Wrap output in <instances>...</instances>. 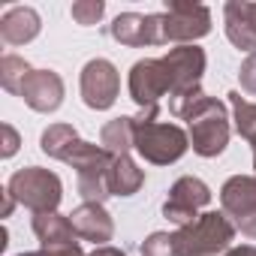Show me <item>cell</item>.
<instances>
[{"label": "cell", "mask_w": 256, "mask_h": 256, "mask_svg": "<svg viewBox=\"0 0 256 256\" xmlns=\"http://www.w3.org/2000/svg\"><path fill=\"white\" fill-rule=\"evenodd\" d=\"M253 160H256V151H253Z\"/></svg>", "instance_id": "obj_19"}, {"label": "cell", "mask_w": 256, "mask_h": 256, "mask_svg": "<svg viewBox=\"0 0 256 256\" xmlns=\"http://www.w3.org/2000/svg\"><path fill=\"white\" fill-rule=\"evenodd\" d=\"M232 102H235V112H238V130H241V136L256 139V106L244 102L238 94H232Z\"/></svg>", "instance_id": "obj_14"}, {"label": "cell", "mask_w": 256, "mask_h": 256, "mask_svg": "<svg viewBox=\"0 0 256 256\" xmlns=\"http://www.w3.org/2000/svg\"><path fill=\"white\" fill-rule=\"evenodd\" d=\"M139 184H142V172H136V166L120 154L114 160V169L108 172V190L112 193H120V196H130Z\"/></svg>", "instance_id": "obj_12"}, {"label": "cell", "mask_w": 256, "mask_h": 256, "mask_svg": "<svg viewBox=\"0 0 256 256\" xmlns=\"http://www.w3.org/2000/svg\"><path fill=\"white\" fill-rule=\"evenodd\" d=\"M211 199V193H208V187L202 184V181H196V178H184V181H178L175 184V190H172V196H169V202H166V217H172L175 223H190L193 217H196V208L199 205H205Z\"/></svg>", "instance_id": "obj_6"}, {"label": "cell", "mask_w": 256, "mask_h": 256, "mask_svg": "<svg viewBox=\"0 0 256 256\" xmlns=\"http://www.w3.org/2000/svg\"><path fill=\"white\" fill-rule=\"evenodd\" d=\"M229 238H232V226L220 214H205L199 223L175 235L181 256H214L217 250L229 244Z\"/></svg>", "instance_id": "obj_2"}, {"label": "cell", "mask_w": 256, "mask_h": 256, "mask_svg": "<svg viewBox=\"0 0 256 256\" xmlns=\"http://www.w3.org/2000/svg\"><path fill=\"white\" fill-rule=\"evenodd\" d=\"M94 256H124V253H118V250H112V247H102V250H96Z\"/></svg>", "instance_id": "obj_18"}, {"label": "cell", "mask_w": 256, "mask_h": 256, "mask_svg": "<svg viewBox=\"0 0 256 256\" xmlns=\"http://www.w3.org/2000/svg\"><path fill=\"white\" fill-rule=\"evenodd\" d=\"M142 256H181V250H178V241H175V235L169 238V235L157 232V235H151V238L145 241V247H142Z\"/></svg>", "instance_id": "obj_13"}, {"label": "cell", "mask_w": 256, "mask_h": 256, "mask_svg": "<svg viewBox=\"0 0 256 256\" xmlns=\"http://www.w3.org/2000/svg\"><path fill=\"white\" fill-rule=\"evenodd\" d=\"M241 84H244L250 94H256V54L244 64V70H241Z\"/></svg>", "instance_id": "obj_15"}, {"label": "cell", "mask_w": 256, "mask_h": 256, "mask_svg": "<svg viewBox=\"0 0 256 256\" xmlns=\"http://www.w3.org/2000/svg\"><path fill=\"white\" fill-rule=\"evenodd\" d=\"M72 229L84 238H94V241H108L112 238V220L102 208L96 205H84L72 214Z\"/></svg>", "instance_id": "obj_9"}, {"label": "cell", "mask_w": 256, "mask_h": 256, "mask_svg": "<svg viewBox=\"0 0 256 256\" xmlns=\"http://www.w3.org/2000/svg\"><path fill=\"white\" fill-rule=\"evenodd\" d=\"M190 130H193V148L202 157H214L226 148L229 126H226V112L214 100H199L190 112Z\"/></svg>", "instance_id": "obj_1"}, {"label": "cell", "mask_w": 256, "mask_h": 256, "mask_svg": "<svg viewBox=\"0 0 256 256\" xmlns=\"http://www.w3.org/2000/svg\"><path fill=\"white\" fill-rule=\"evenodd\" d=\"M229 256H256V250H253V247H238V250H232Z\"/></svg>", "instance_id": "obj_17"}, {"label": "cell", "mask_w": 256, "mask_h": 256, "mask_svg": "<svg viewBox=\"0 0 256 256\" xmlns=\"http://www.w3.org/2000/svg\"><path fill=\"white\" fill-rule=\"evenodd\" d=\"M60 94H64V84L54 72H28L24 76V84H22V96L40 108V112H52L60 106Z\"/></svg>", "instance_id": "obj_7"}, {"label": "cell", "mask_w": 256, "mask_h": 256, "mask_svg": "<svg viewBox=\"0 0 256 256\" xmlns=\"http://www.w3.org/2000/svg\"><path fill=\"white\" fill-rule=\"evenodd\" d=\"M136 148L154 163H169V160H178L184 154L187 139L172 124L145 120V124H136Z\"/></svg>", "instance_id": "obj_3"}, {"label": "cell", "mask_w": 256, "mask_h": 256, "mask_svg": "<svg viewBox=\"0 0 256 256\" xmlns=\"http://www.w3.org/2000/svg\"><path fill=\"white\" fill-rule=\"evenodd\" d=\"M34 229L36 235L42 238V244H72V220H64L58 214H40L34 220Z\"/></svg>", "instance_id": "obj_11"}, {"label": "cell", "mask_w": 256, "mask_h": 256, "mask_svg": "<svg viewBox=\"0 0 256 256\" xmlns=\"http://www.w3.org/2000/svg\"><path fill=\"white\" fill-rule=\"evenodd\" d=\"M223 205L238 214V220L256 214V178H232L223 187Z\"/></svg>", "instance_id": "obj_8"}, {"label": "cell", "mask_w": 256, "mask_h": 256, "mask_svg": "<svg viewBox=\"0 0 256 256\" xmlns=\"http://www.w3.org/2000/svg\"><path fill=\"white\" fill-rule=\"evenodd\" d=\"M4 40L6 42H12V46H18V42H24V40H30V36H36V30H40V18H36V12L34 10H12V12H6V18H4Z\"/></svg>", "instance_id": "obj_10"}, {"label": "cell", "mask_w": 256, "mask_h": 256, "mask_svg": "<svg viewBox=\"0 0 256 256\" xmlns=\"http://www.w3.org/2000/svg\"><path fill=\"white\" fill-rule=\"evenodd\" d=\"M72 12H76V16H78V18H82V22L88 24L90 18H100V12H102V4H94V6H88V10H82V6H76Z\"/></svg>", "instance_id": "obj_16"}, {"label": "cell", "mask_w": 256, "mask_h": 256, "mask_svg": "<svg viewBox=\"0 0 256 256\" xmlns=\"http://www.w3.org/2000/svg\"><path fill=\"white\" fill-rule=\"evenodd\" d=\"M82 94L90 108H108L118 96V72L108 60H90L82 76Z\"/></svg>", "instance_id": "obj_5"}, {"label": "cell", "mask_w": 256, "mask_h": 256, "mask_svg": "<svg viewBox=\"0 0 256 256\" xmlns=\"http://www.w3.org/2000/svg\"><path fill=\"white\" fill-rule=\"evenodd\" d=\"M10 193H16L24 205L40 214H48L60 202V181L42 169H24L10 181Z\"/></svg>", "instance_id": "obj_4"}]
</instances>
